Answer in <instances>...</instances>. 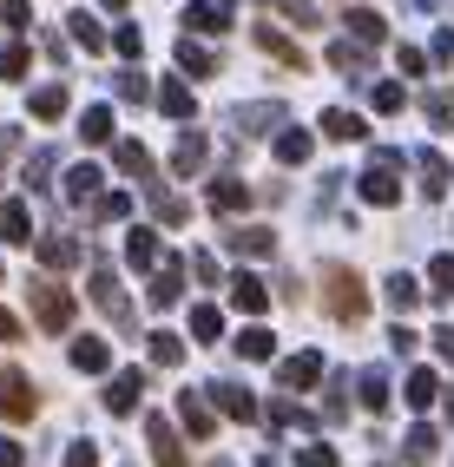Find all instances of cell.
Instances as JSON below:
<instances>
[{"label": "cell", "instance_id": "obj_27", "mask_svg": "<svg viewBox=\"0 0 454 467\" xmlns=\"http://www.w3.org/2000/svg\"><path fill=\"white\" fill-rule=\"evenodd\" d=\"M126 257H132L139 270H145V264H159V237H151V231H132V237H126Z\"/></svg>", "mask_w": 454, "mask_h": 467}, {"label": "cell", "instance_id": "obj_49", "mask_svg": "<svg viewBox=\"0 0 454 467\" xmlns=\"http://www.w3.org/2000/svg\"><path fill=\"white\" fill-rule=\"evenodd\" d=\"M7 26H34V7H26V0H7Z\"/></svg>", "mask_w": 454, "mask_h": 467}, {"label": "cell", "instance_id": "obj_46", "mask_svg": "<svg viewBox=\"0 0 454 467\" xmlns=\"http://www.w3.org/2000/svg\"><path fill=\"white\" fill-rule=\"evenodd\" d=\"M46 171H53V151H40V159L26 165V184H34V192H40V184H46Z\"/></svg>", "mask_w": 454, "mask_h": 467}, {"label": "cell", "instance_id": "obj_21", "mask_svg": "<svg viewBox=\"0 0 454 467\" xmlns=\"http://www.w3.org/2000/svg\"><path fill=\"white\" fill-rule=\"evenodd\" d=\"M119 171H126V178H151V151L139 139H126V145H119Z\"/></svg>", "mask_w": 454, "mask_h": 467}, {"label": "cell", "instance_id": "obj_50", "mask_svg": "<svg viewBox=\"0 0 454 467\" xmlns=\"http://www.w3.org/2000/svg\"><path fill=\"white\" fill-rule=\"evenodd\" d=\"M421 106H428V119H448V112H454V99H448V92H428Z\"/></svg>", "mask_w": 454, "mask_h": 467}, {"label": "cell", "instance_id": "obj_15", "mask_svg": "<svg viewBox=\"0 0 454 467\" xmlns=\"http://www.w3.org/2000/svg\"><path fill=\"white\" fill-rule=\"evenodd\" d=\"M277 376H284V389H310V382L323 376V356H290Z\"/></svg>", "mask_w": 454, "mask_h": 467}, {"label": "cell", "instance_id": "obj_24", "mask_svg": "<svg viewBox=\"0 0 454 467\" xmlns=\"http://www.w3.org/2000/svg\"><path fill=\"white\" fill-rule=\"evenodd\" d=\"M237 349H244L251 362H270V356H277V342H270V329H244V336H237Z\"/></svg>", "mask_w": 454, "mask_h": 467}, {"label": "cell", "instance_id": "obj_4", "mask_svg": "<svg viewBox=\"0 0 454 467\" xmlns=\"http://www.w3.org/2000/svg\"><path fill=\"white\" fill-rule=\"evenodd\" d=\"M0 415H7V421H26V415H34V382H26L20 368L0 376Z\"/></svg>", "mask_w": 454, "mask_h": 467}, {"label": "cell", "instance_id": "obj_25", "mask_svg": "<svg viewBox=\"0 0 454 467\" xmlns=\"http://www.w3.org/2000/svg\"><path fill=\"white\" fill-rule=\"evenodd\" d=\"M40 264H79V244L73 237H40Z\"/></svg>", "mask_w": 454, "mask_h": 467}, {"label": "cell", "instance_id": "obj_52", "mask_svg": "<svg viewBox=\"0 0 454 467\" xmlns=\"http://www.w3.org/2000/svg\"><path fill=\"white\" fill-rule=\"evenodd\" d=\"M435 349H441V356L454 362V329H435Z\"/></svg>", "mask_w": 454, "mask_h": 467}, {"label": "cell", "instance_id": "obj_51", "mask_svg": "<svg viewBox=\"0 0 454 467\" xmlns=\"http://www.w3.org/2000/svg\"><path fill=\"white\" fill-rule=\"evenodd\" d=\"M0 467H26V454H20L14 441H0Z\"/></svg>", "mask_w": 454, "mask_h": 467}, {"label": "cell", "instance_id": "obj_19", "mask_svg": "<svg viewBox=\"0 0 454 467\" xmlns=\"http://www.w3.org/2000/svg\"><path fill=\"white\" fill-rule=\"evenodd\" d=\"M343 20H349V34H356L362 47H369V40H382V14H376V7H349Z\"/></svg>", "mask_w": 454, "mask_h": 467}, {"label": "cell", "instance_id": "obj_45", "mask_svg": "<svg viewBox=\"0 0 454 467\" xmlns=\"http://www.w3.org/2000/svg\"><path fill=\"white\" fill-rule=\"evenodd\" d=\"M296 467H336V448H303Z\"/></svg>", "mask_w": 454, "mask_h": 467}, {"label": "cell", "instance_id": "obj_7", "mask_svg": "<svg viewBox=\"0 0 454 467\" xmlns=\"http://www.w3.org/2000/svg\"><path fill=\"white\" fill-rule=\"evenodd\" d=\"M93 303L106 309V317H119V323H132V303L119 296V276H112V270H93Z\"/></svg>", "mask_w": 454, "mask_h": 467}, {"label": "cell", "instance_id": "obj_48", "mask_svg": "<svg viewBox=\"0 0 454 467\" xmlns=\"http://www.w3.org/2000/svg\"><path fill=\"white\" fill-rule=\"evenodd\" d=\"M67 467H99V454H93V441H73V454H67Z\"/></svg>", "mask_w": 454, "mask_h": 467}, {"label": "cell", "instance_id": "obj_16", "mask_svg": "<svg viewBox=\"0 0 454 467\" xmlns=\"http://www.w3.org/2000/svg\"><path fill=\"white\" fill-rule=\"evenodd\" d=\"M415 165H421V192L441 198V192H448V165H441V151H415Z\"/></svg>", "mask_w": 454, "mask_h": 467}, {"label": "cell", "instance_id": "obj_1", "mask_svg": "<svg viewBox=\"0 0 454 467\" xmlns=\"http://www.w3.org/2000/svg\"><path fill=\"white\" fill-rule=\"evenodd\" d=\"M34 317H40V329L46 336H67V323H73V296H67V284H53V276H34Z\"/></svg>", "mask_w": 454, "mask_h": 467}, {"label": "cell", "instance_id": "obj_10", "mask_svg": "<svg viewBox=\"0 0 454 467\" xmlns=\"http://www.w3.org/2000/svg\"><path fill=\"white\" fill-rule=\"evenodd\" d=\"M231 303L244 309V317H263V303H270V290L257 284V276H231Z\"/></svg>", "mask_w": 454, "mask_h": 467}, {"label": "cell", "instance_id": "obj_11", "mask_svg": "<svg viewBox=\"0 0 454 467\" xmlns=\"http://www.w3.org/2000/svg\"><path fill=\"white\" fill-rule=\"evenodd\" d=\"M435 454H441V434H435V428H408V448H402V461H408V467H428Z\"/></svg>", "mask_w": 454, "mask_h": 467}, {"label": "cell", "instance_id": "obj_32", "mask_svg": "<svg viewBox=\"0 0 454 467\" xmlns=\"http://www.w3.org/2000/svg\"><path fill=\"white\" fill-rule=\"evenodd\" d=\"M362 409H388V376H382V368L362 376Z\"/></svg>", "mask_w": 454, "mask_h": 467}, {"label": "cell", "instance_id": "obj_38", "mask_svg": "<svg viewBox=\"0 0 454 467\" xmlns=\"http://www.w3.org/2000/svg\"><path fill=\"white\" fill-rule=\"evenodd\" d=\"M185 20H191V26H198V34H224V26H231V20H224V14H218V7H204V0H198V7H191V14H185Z\"/></svg>", "mask_w": 454, "mask_h": 467}, {"label": "cell", "instance_id": "obj_2", "mask_svg": "<svg viewBox=\"0 0 454 467\" xmlns=\"http://www.w3.org/2000/svg\"><path fill=\"white\" fill-rule=\"evenodd\" d=\"M396 165H402V151H382V159L356 178V192H362V204H396L402 198V184H396Z\"/></svg>", "mask_w": 454, "mask_h": 467}, {"label": "cell", "instance_id": "obj_44", "mask_svg": "<svg viewBox=\"0 0 454 467\" xmlns=\"http://www.w3.org/2000/svg\"><path fill=\"white\" fill-rule=\"evenodd\" d=\"M402 99H408L402 86H376V112H402Z\"/></svg>", "mask_w": 454, "mask_h": 467}, {"label": "cell", "instance_id": "obj_36", "mask_svg": "<svg viewBox=\"0 0 454 467\" xmlns=\"http://www.w3.org/2000/svg\"><path fill=\"white\" fill-rule=\"evenodd\" d=\"M178 415H185L191 434H211V409H204V401H191V389H185V401H178Z\"/></svg>", "mask_w": 454, "mask_h": 467}, {"label": "cell", "instance_id": "obj_29", "mask_svg": "<svg viewBox=\"0 0 454 467\" xmlns=\"http://www.w3.org/2000/svg\"><path fill=\"white\" fill-rule=\"evenodd\" d=\"M257 47H263V53H277L284 67H296V73H303V53H296V47H290L284 34H270V26H263V34H257Z\"/></svg>", "mask_w": 454, "mask_h": 467}, {"label": "cell", "instance_id": "obj_5", "mask_svg": "<svg viewBox=\"0 0 454 467\" xmlns=\"http://www.w3.org/2000/svg\"><path fill=\"white\" fill-rule=\"evenodd\" d=\"M139 395H145V376H139V368H119L112 389H106V409H112V415H132Z\"/></svg>", "mask_w": 454, "mask_h": 467}, {"label": "cell", "instance_id": "obj_31", "mask_svg": "<svg viewBox=\"0 0 454 467\" xmlns=\"http://www.w3.org/2000/svg\"><path fill=\"white\" fill-rule=\"evenodd\" d=\"M178 356H185V342H178L171 329H159V336H151V362H159V368H171Z\"/></svg>", "mask_w": 454, "mask_h": 467}, {"label": "cell", "instance_id": "obj_26", "mask_svg": "<svg viewBox=\"0 0 454 467\" xmlns=\"http://www.w3.org/2000/svg\"><path fill=\"white\" fill-rule=\"evenodd\" d=\"M67 112V86H40L34 92V119H59Z\"/></svg>", "mask_w": 454, "mask_h": 467}, {"label": "cell", "instance_id": "obj_14", "mask_svg": "<svg viewBox=\"0 0 454 467\" xmlns=\"http://www.w3.org/2000/svg\"><path fill=\"white\" fill-rule=\"evenodd\" d=\"M224 244L237 257H270V251H277V237H270V231H224Z\"/></svg>", "mask_w": 454, "mask_h": 467}, {"label": "cell", "instance_id": "obj_42", "mask_svg": "<svg viewBox=\"0 0 454 467\" xmlns=\"http://www.w3.org/2000/svg\"><path fill=\"white\" fill-rule=\"evenodd\" d=\"M284 20H290V26H303V34H310V26H323V14H316V7H303V0H290Z\"/></svg>", "mask_w": 454, "mask_h": 467}, {"label": "cell", "instance_id": "obj_12", "mask_svg": "<svg viewBox=\"0 0 454 467\" xmlns=\"http://www.w3.org/2000/svg\"><path fill=\"white\" fill-rule=\"evenodd\" d=\"M251 204V184H237V178H218V184H211V211H244Z\"/></svg>", "mask_w": 454, "mask_h": 467}, {"label": "cell", "instance_id": "obj_22", "mask_svg": "<svg viewBox=\"0 0 454 467\" xmlns=\"http://www.w3.org/2000/svg\"><path fill=\"white\" fill-rule=\"evenodd\" d=\"M79 139H86V145H106V139H112V112H106V106H93V112L79 119Z\"/></svg>", "mask_w": 454, "mask_h": 467}, {"label": "cell", "instance_id": "obj_13", "mask_svg": "<svg viewBox=\"0 0 454 467\" xmlns=\"http://www.w3.org/2000/svg\"><path fill=\"white\" fill-rule=\"evenodd\" d=\"M277 119H284V106H277V99H257V106H237V126H244V132H270V126H277Z\"/></svg>", "mask_w": 454, "mask_h": 467}, {"label": "cell", "instance_id": "obj_9", "mask_svg": "<svg viewBox=\"0 0 454 467\" xmlns=\"http://www.w3.org/2000/svg\"><path fill=\"white\" fill-rule=\"evenodd\" d=\"M211 401H218L224 415H237V421H251V415H257V401L237 389V382H211Z\"/></svg>", "mask_w": 454, "mask_h": 467}, {"label": "cell", "instance_id": "obj_37", "mask_svg": "<svg viewBox=\"0 0 454 467\" xmlns=\"http://www.w3.org/2000/svg\"><path fill=\"white\" fill-rule=\"evenodd\" d=\"M178 67H185V73H218V67H211V53L191 47V40H178Z\"/></svg>", "mask_w": 454, "mask_h": 467}, {"label": "cell", "instance_id": "obj_40", "mask_svg": "<svg viewBox=\"0 0 454 467\" xmlns=\"http://www.w3.org/2000/svg\"><path fill=\"white\" fill-rule=\"evenodd\" d=\"M428 276H435V284H428L435 296H454V257H435V270H428Z\"/></svg>", "mask_w": 454, "mask_h": 467}, {"label": "cell", "instance_id": "obj_39", "mask_svg": "<svg viewBox=\"0 0 454 467\" xmlns=\"http://www.w3.org/2000/svg\"><path fill=\"white\" fill-rule=\"evenodd\" d=\"M73 40H79L86 53H99V47H106V34H99V26L86 20V14H73Z\"/></svg>", "mask_w": 454, "mask_h": 467}, {"label": "cell", "instance_id": "obj_8", "mask_svg": "<svg viewBox=\"0 0 454 467\" xmlns=\"http://www.w3.org/2000/svg\"><path fill=\"white\" fill-rule=\"evenodd\" d=\"M0 237H7V244H34V211H26L20 198L0 204Z\"/></svg>", "mask_w": 454, "mask_h": 467}, {"label": "cell", "instance_id": "obj_23", "mask_svg": "<svg viewBox=\"0 0 454 467\" xmlns=\"http://www.w3.org/2000/svg\"><path fill=\"white\" fill-rule=\"evenodd\" d=\"M435 389H441V382L428 376V368H415V376H408V389H402V395H408V409H428V401H435Z\"/></svg>", "mask_w": 454, "mask_h": 467}, {"label": "cell", "instance_id": "obj_53", "mask_svg": "<svg viewBox=\"0 0 454 467\" xmlns=\"http://www.w3.org/2000/svg\"><path fill=\"white\" fill-rule=\"evenodd\" d=\"M0 336H7V342H14V336H20V323H14V317H7V309H0Z\"/></svg>", "mask_w": 454, "mask_h": 467}, {"label": "cell", "instance_id": "obj_17", "mask_svg": "<svg viewBox=\"0 0 454 467\" xmlns=\"http://www.w3.org/2000/svg\"><path fill=\"white\" fill-rule=\"evenodd\" d=\"M362 132H369V126H362L356 112H343V106H329V112H323V139H362Z\"/></svg>", "mask_w": 454, "mask_h": 467}, {"label": "cell", "instance_id": "obj_20", "mask_svg": "<svg viewBox=\"0 0 454 467\" xmlns=\"http://www.w3.org/2000/svg\"><path fill=\"white\" fill-rule=\"evenodd\" d=\"M204 151H211V145H204L198 132H185V139H178V151H171V165H178V171H185V178H191V171L204 165Z\"/></svg>", "mask_w": 454, "mask_h": 467}, {"label": "cell", "instance_id": "obj_18", "mask_svg": "<svg viewBox=\"0 0 454 467\" xmlns=\"http://www.w3.org/2000/svg\"><path fill=\"white\" fill-rule=\"evenodd\" d=\"M106 362H112V349H106V342H93V336H86V342H73V368H86V376H99Z\"/></svg>", "mask_w": 454, "mask_h": 467}, {"label": "cell", "instance_id": "obj_41", "mask_svg": "<svg viewBox=\"0 0 454 467\" xmlns=\"http://www.w3.org/2000/svg\"><path fill=\"white\" fill-rule=\"evenodd\" d=\"M93 184H99V171H93V165H73V171H67V192H73V198H86Z\"/></svg>", "mask_w": 454, "mask_h": 467}, {"label": "cell", "instance_id": "obj_35", "mask_svg": "<svg viewBox=\"0 0 454 467\" xmlns=\"http://www.w3.org/2000/svg\"><path fill=\"white\" fill-rule=\"evenodd\" d=\"M218 329H224V323H218V309H204V303H198V309H191V342H218Z\"/></svg>", "mask_w": 454, "mask_h": 467}, {"label": "cell", "instance_id": "obj_47", "mask_svg": "<svg viewBox=\"0 0 454 467\" xmlns=\"http://www.w3.org/2000/svg\"><path fill=\"white\" fill-rule=\"evenodd\" d=\"M132 211V198L126 192H112V198H99V217H126Z\"/></svg>", "mask_w": 454, "mask_h": 467}, {"label": "cell", "instance_id": "obj_43", "mask_svg": "<svg viewBox=\"0 0 454 467\" xmlns=\"http://www.w3.org/2000/svg\"><path fill=\"white\" fill-rule=\"evenodd\" d=\"M26 73V47H7L0 53V79H20Z\"/></svg>", "mask_w": 454, "mask_h": 467}, {"label": "cell", "instance_id": "obj_3", "mask_svg": "<svg viewBox=\"0 0 454 467\" xmlns=\"http://www.w3.org/2000/svg\"><path fill=\"white\" fill-rule=\"evenodd\" d=\"M362 309H369L362 276H356V270H329V317H336V323H356Z\"/></svg>", "mask_w": 454, "mask_h": 467}, {"label": "cell", "instance_id": "obj_54", "mask_svg": "<svg viewBox=\"0 0 454 467\" xmlns=\"http://www.w3.org/2000/svg\"><path fill=\"white\" fill-rule=\"evenodd\" d=\"M99 7H126V0H99Z\"/></svg>", "mask_w": 454, "mask_h": 467}, {"label": "cell", "instance_id": "obj_33", "mask_svg": "<svg viewBox=\"0 0 454 467\" xmlns=\"http://www.w3.org/2000/svg\"><path fill=\"white\" fill-rule=\"evenodd\" d=\"M159 106H165L171 119H191V86H178V79H171V86L159 92Z\"/></svg>", "mask_w": 454, "mask_h": 467}, {"label": "cell", "instance_id": "obj_28", "mask_svg": "<svg viewBox=\"0 0 454 467\" xmlns=\"http://www.w3.org/2000/svg\"><path fill=\"white\" fill-rule=\"evenodd\" d=\"M388 303H396L402 317H408V309L421 303V284H415V276H388Z\"/></svg>", "mask_w": 454, "mask_h": 467}, {"label": "cell", "instance_id": "obj_34", "mask_svg": "<svg viewBox=\"0 0 454 467\" xmlns=\"http://www.w3.org/2000/svg\"><path fill=\"white\" fill-rule=\"evenodd\" d=\"M277 159L284 165H303V159H310V132H284L277 139Z\"/></svg>", "mask_w": 454, "mask_h": 467}, {"label": "cell", "instance_id": "obj_6", "mask_svg": "<svg viewBox=\"0 0 454 467\" xmlns=\"http://www.w3.org/2000/svg\"><path fill=\"white\" fill-rule=\"evenodd\" d=\"M145 434H151V454H159V467H185V448H178V434H171L165 415H151Z\"/></svg>", "mask_w": 454, "mask_h": 467}, {"label": "cell", "instance_id": "obj_30", "mask_svg": "<svg viewBox=\"0 0 454 467\" xmlns=\"http://www.w3.org/2000/svg\"><path fill=\"white\" fill-rule=\"evenodd\" d=\"M329 67H336V73H362V67H369V53H362V47H329Z\"/></svg>", "mask_w": 454, "mask_h": 467}]
</instances>
